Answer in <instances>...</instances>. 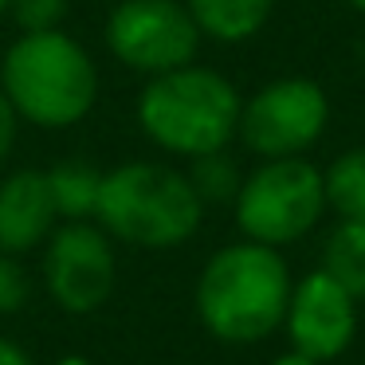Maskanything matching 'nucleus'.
Returning a JSON list of instances; mask_svg holds the SVG:
<instances>
[{"mask_svg":"<svg viewBox=\"0 0 365 365\" xmlns=\"http://www.w3.org/2000/svg\"><path fill=\"white\" fill-rule=\"evenodd\" d=\"M118 263L114 247L98 224L67 220L48 236L43 252V287L51 302L67 314H95L114 291Z\"/></svg>","mask_w":365,"mask_h":365,"instance_id":"6e6552de","label":"nucleus"},{"mask_svg":"<svg viewBox=\"0 0 365 365\" xmlns=\"http://www.w3.org/2000/svg\"><path fill=\"white\" fill-rule=\"evenodd\" d=\"M291 287L294 279L279 247L240 240L208 255L192 302H197L200 326L216 341L255 346L275 326H283Z\"/></svg>","mask_w":365,"mask_h":365,"instance_id":"f257e3e1","label":"nucleus"},{"mask_svg":"<svg viewBox=\"0 0 365 365\" xmlns=\"http://www.w3.org/2000/svg\"><path fill=\"white\" fill-rule=\"evenodd\" d=\"M322 271L334 275L357 302L365 299V220H338L322 244Z\"/></svg>","mask_w":365,"mask_h":365,"instance_id":"f8f14e48","label":"nucleus"},{"mask_svg":"<svg viewBox=\"0 0 365 365\" xmlns=\"http://www.w3.org/2000/svg\"><path fill=\"white\" fill-rule=\"evenodd\" d=\"M271 365H318V361H310L307 354H299V349H287L283 357H275Z\"/></svg>","mask_w":365,"mask_h":365,"instance_id":"aec40b11","label":"nucleus"},{"mask_svg":"<svg viewBox=\"0 0 365 365\" xmlns=\"http://www.w3.org/2000/svg\"><path fill=\"white\" fill-rule=\"evenodd\" d=\"M0 95L16 118L40 130H63L91 114L98 98V67L67 32H24L0 59Z\"/></svg>","mask_w":365,"mask_h":365,"instance_id":"f03ea898","label":"nucleus"},{"mask_svg":"<svg viewBox=\"0 0 365 365\" xmlns=\"http://www.w3.org/2000/svg\"><path fill=\"white\" fill-rule=\"evenodd\" d=\"M0 365H32L24 346H16L12 338H0Z\"/></svg>","mask_w":365,"mask_h":365,"instance_id":"6ab92c4d","label":"nucleus"},{"mask_svg":"<svg viewBox=\"0 0 365 365\" xmlns=\"http://www.w3.org/2000/svg\"><path fill=\"white\" fill-rule=\"evenodd\" d=\"M59 365H87V357H63Z\"/></svg>","mask_w":365,"mask_h":365,"instance_id":"4be33fe9","label":"nucleus"},{"mask_svg":"<svg viewBox=\"0 0 365 365\" xmlns=\"http://www.w3.org/2000/svg\"><path fill=\"white\" fill-rule=\"evenodd\" d=\"M200 36L216 43H247L267 28L275 0H185Z\"/></svg>","mask_w":365,"mask_h":365,"instance_id":"9b49d317","label":"nucleus"},{"mask_svg":"<svg viewBox=\"0 0 365 365\" xmlns=\"http://www.w3.org/2000/svg\"><path fill=\"white\" fill-rule=\"evenodd\" d=\"M346 4H349L354 12H361V16H365V0H346Z\"/></svg>","mask_w":365,"mask_h":365,"instance_id":"412c9836","label":"nucleus"},{"mask_svg":"<svg viewBox=\"0 0 365 365\" xmlns=\"http://www.w3.org/2000/svg\"><path fill=\"white\" fill-rule=\"evenodd\" d=\"M28 291L32 287H28V275L20 267V259L0 252V314H16L28 302Z\"/></svg>","mask_w":365,"mask_h":365,"instance_id":"f3484780","label":"nucleus"},{"mask_svg":"<svg viewBox=\"0 0 365 365\" xmlns=\"http://www.w3.org/2000/svg\"><path fill=\"white\" fill-rule=\"evenodd\" d=\"M4 12H9V0H0V16H4Z\"/></svg>","mask_w":365,"mask_h":365,"instance_id":"5701e85b","label":"nucleus"},{"mask_svg":"<svg viewBox=\"0 0 365 365\" xmlns=\"http://www.w3.org/2000/svg\"><path fill=\"white\" fill-rule=\"evenodd\" d=\"M16 110L9 106V98L0 95V165L9 161V153H12V145H16Z\"/></svg>","mask_w":365,"mask_h":365,"instance_id":"a211bd4d","label":"nucleus"},{"mask_svg":"<svg viewBox=\"0 0 365 365\" xmlns=\"http://www.w3.org/2000/svg\"><path fill=\"white\" fill-rule=\"evenodd\" d=\"M51 197H56L59 220H95L98 205V185L103 173L87 161H59L56 169H48Z\"/></svg>","mask_w":365,"mask_h":365,"instance_id":"4468645a","label":"nucleus"},{"mask_svg":"<svg viewBox=\"0 0 365 365\" xmlns=\"http://www.w3.org/2000/svg\"><path fill=\"white\" fill-rule=\"evenodd\" d=\"M9 12L20 32H51L63 20L67 0H9Z\"/></svg>","mask_w":365,"mask_h":365,"instance_id":"dca6fc26","label":"nucleus"},{"mask_svg":"<svg viewBox=\"0 0 365 365\" xmlns=\"http://www.w3.org/2000/svg\"><path fill=\"white\" fill-rule=\"evenodd\" d=\"M283 326L287 338H291V349L307 354L318 365L334 361L357 338V299L334 275L318 267L291 287Z\"/></svg>","mask_w":365,"mask_h":365,"instance_id":"1a4fd4ad","label":"nucleus"},{"mask_svg":"<svg viewBox=\"0 0 365 365\" xmlns=\"http://www.w3.org/2000/svg\"><path fill=\"white\" fill-rule=\"evenodd\" d=\"M322 189H326V212L338 220H365V145L338 153L322 169Z\"/></svg>","mask_w":365,"mask_h":365,"instance_id":"ddd939ff","label":"nucleus"},{"mask_svg":"<svg viewBox=\"0 0 365 365\" xmlns=\"http://www.w3.org/2000/svg\"><path fill=\"white\" fill-rule=\"evenodd\" d=\"M326 126H330V95L322 91V83L283 75L244 98L236 138L263 161L307 158V150L322 142Z\"/></svg>","mask_w":365,"mask_h":365,"instance_id":"423d86ee","label":"nucleus"},{"mask_svg":"<svg viewBox=\"0 0 365 365\" xmlns=\"http://www.w3.org/2000/svg\"><path fill=\"white\" fill-rule=\"evenodd\" d=\"M95 220L106 236L130 247L165 252L197 236L205 205L181 169L161 161H126L103 173Z\"/></svg>","mask_w":365,"mask_h":365,"instance_id":"7ed1b4c3","label":"nucleus"},{"mask_svg":"<svg viewBox=\"0 0 365 365\" xmlns=\"http://www.w3.org/2000/svg\"><path fill=\"white\" fill-rule=\"evenodd\" d=\"M200 40L185 0H118L106 20L110 56L150 79L197 63Z\"/></svg>","mask_w":365,"mask_h":365,"instance_id":"0eeeda50","label":"nucleus"},{"mask_svg":"<svg viewBox=\"0 0 365 365\" xmlns=\"http://www.w3.org/2000/svg\"><path fill=\"white\" fill-rule=\"evenodd\" d=\"M240 91L212 67H177L153 75L138 95V126L173 158H205L228 150L240 130Z\"/></svg>","mask_w":365,"mask_h":365,"instance_id":"20e7f679","label":"nucleus"},{"mask_svg":"<svg viewBox=\"0 0 365 365\" xmlns=\"http://www.w3.org/2000/svg\"><path fill=\"white\" fill-rule=\"evenodd\" d=\"M189 185L197 189L200 205H232L244 185V173L240 165L228 158V150H216V153H205V158H192L189 161Z\"/></svg>","mask_w":365,"mask_h":365,"instance_id":"2eb2a0df","label":"nucleus"},{"mask_svg":"<svg viewBox=\"0 0 365 365\" xmlns=\"http://www.w3.org/2000/svg\"><path fill=\"white\" fill-rule=\"evenodd\" d=\"M236 224L244 240L267 247H287L314 232L326 212L322 169L307 158H271L244 173L236 200H232Z\"/></svg>","mask_w":365,"mask_h":365,"instance_id":"39448f33","label":"nucleus"},{"mask_svg":"<svg viewBox=\"0 0 365 365\" xmlns=\"http://www.w3.org/2000/svg\"><path fill=\"white\" fill-rule=\"evenodd\" d=\"M59 228L48 169H16L0 181V252L24 255Z\"/></svg>","mask_w":365,"mask_h":365,"instance_id":"9d476101","label":"nucleus"}]
</instances>
